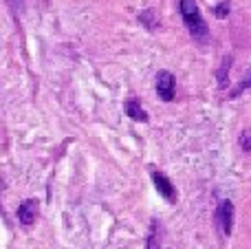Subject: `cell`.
I'll list each match as a JSON object with an SVG mask.
<instances>
[{
	"mask_svg": "<svg viewBox=\"0 0 251 249\" xmlns=\"http://www.w3.org/2000/svg\"><path fill=\"white\" fill-rule=\"evenodd\" d=\"M126 113H128L130 119H134V122H148V113L141 108V104H139L137 100H128L126 101Z\"/></svg>",
	"mask_w": 251,
	"mask_h": 249,
	"instance_id": "obj_6",
	"label": "cell"
},
{
	"mask_svg": "<svg viewBox=\"0 0 251 249\" xmlns=\"http://www.w3.org/2000/svg\"><path fill=\"white\" fill-rule=\"evenodd\" d=\"M178 7H181L183 22H185L187 31L192 33V38L194 40H207L209 29H207L205 18L201 16V9H199V4H196V0H181Z\"/></svg>",
	"mask_w": 251,
	"mask_h": 249,
	"instance_id": "obj_1",
	"label": "cell"
},
{
	"mask_svg": "<svg viewBox=\"0 0 251 249\" xmlns=\"http://www.w3.org/2000/svg\"><path fill=\"white\" fill-rule=\"evenodd\" d=\"M216 223L221 227V232L225 236H229L231 229H234V203L231 201H223L218 205V212H216Z\"/></svg>",
	"mask_w": 251,
	"mask_h": 249,
	"instance_id": "obj_2",
	"label": "cell"
},
{
	"mask_svg": "<svg viewBox=\"0 0 251 249\" xmlns=\"http://www.w3.org/2000/svg\"><path fill=\"white\" fill-rule=\"evenodd\" d=\"M240 148L245 152H251V130H243V135H240Z\"/></svg>",
	"mask_w": 251,
	"mask_h": 249,
	"instance_id": "obj_10",
	"label": "cell"
},
{
	"mask_svg": "<svg viewBox=\"0 0 251 249\" xmlns=\"http://www.w3.org/2000/svg\"><path fill=\"white\" fill-rule=\"evenodd\" d=\"M229 69H231V55H225L221 69H218V86L221 88L227 86V73H229Z\"/></svg>",
	"mask_w": 251,
	"mask_h": 249,
	"instance_id": "obj_7",
	"label": "cell"
},
{
	"mask_svg": "<svg viewBox=\"0 0 251 249\" xmlns=\"http://www.w3.org/2000/svg\"><path fill=\"white\" fill-rule=\"evenodd\" d=\"M245 88H251V71H249V73H247V75H245V79H243V82H240V84H238V86H236V88H234V93H231V95H229V97H238V95H240V93H243V91H245Z\"/></svg>",
	"mask_w": 251,
	"mask_h": 249,
	"instance_id": "obj_9",
	"label": "cell"
},
{
	"mask_svg": "<svg viewBox=\"0 0 251 249\" xmlns=\"http://www.w3.org/2000/svg\"><path fill=\"white\" fill-rule=\"evenodd\" d=\"M148 249H161V245H159V234H156V221L152 223L150 234H148Z\"/></svg>",
	"mask_w": 251,
	"mask_h": 249,
	"instance_id": "obj_8",
	"label": "cell"
},
{
	"mask_svg": "<svg viewBox=\"0 0 251 249\" xmlns=\"http://www.w3.org/2000/svg\"><path fill=\"white\" fill-rule=\"evenodd\" d=\"M229 11H231V4L227 2V0H225V2H221V4H218V7H216V16H218V18H225V16H229Z\"/></svg>",
	"mask_w": 251,
	"mask_h": 249,
	"instance_id": "obj_11",
	"label": "cell"
},
{
	"mask_svg": "<svg viewBox=\"0 0 251 249\" xmlns=\"http://www.w3.org/2000/svg\"><path fill=\"white\" fill-rule=\"evenodd\" d=\"M156 93L163 101L174 100V75L170 71H159L156 73Z\"/></svg>",
	"mask_w": 251,
	"mask_h": 249,
	"instance_id": "obj_3",
	"label": "cell"
},
{
	"mask_svg": "<svg viewBox=\"0 0 251 249\" xmlns=\"http://www.w3.org/2000/svg\"><path fill=\"white\" fill-rule=\"evenodd\" d=\"M152 181H154V188L159 190V194L165 201H170V203L176 201V190H174L172 181H170L163 172H152Z\"/></svg>",
	"mask_w": 251,
	"mask_h": 249,
	"instance_id": "obj_5",
	"label": "cell"
},
{
	"mask_svg": "<svg viewBox=\"0 0 251 249\" xmlns=\"http://www.w3.org/2000/svg\"><path fill=\"white\" fill-rule=\"evenodd\" d=\"M38 201L35 199H26V201L20 203V207H18V221H20L25 227H29V225L35 223V219H38Z\"/></svg>",
	"mask_w": 251,
	"mask_h": 249,
	"instance_id": "obj_4",
	"label": "cell"
}]
</instances>
